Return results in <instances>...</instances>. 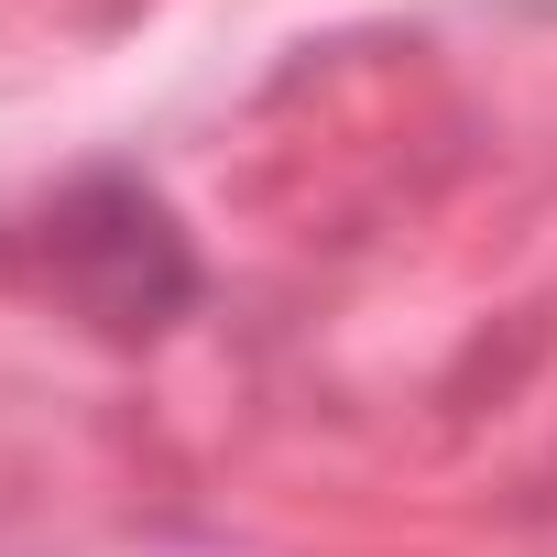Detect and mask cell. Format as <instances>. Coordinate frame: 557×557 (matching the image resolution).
Wrapping results in <instances>:
<instances>
[]
</instances>
